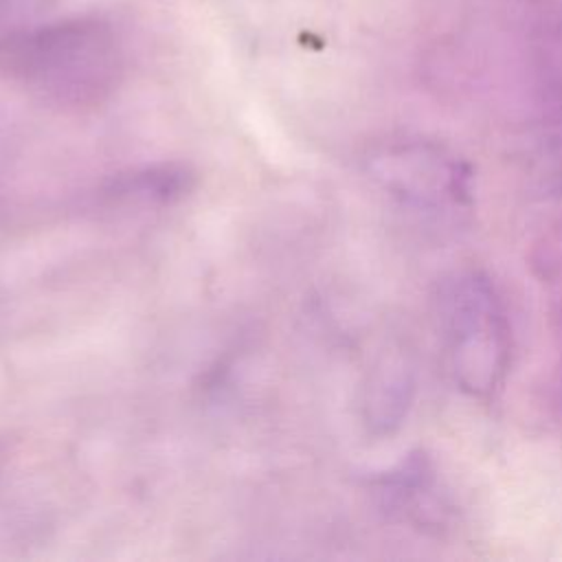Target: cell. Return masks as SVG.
<instances>
[{
    "mask_svg": "<svg viewBox=\"0 0 562 562\" xmlns=\"http://www.w3.org/2000/svg\"><path fill=\"white\" fill-rule=\"evenodd\" d=\"M439 329L459 389L476 400L494 397L512 360V329L494 285L479 272H459L446 281Z\"/></svg>",
    "mask_w": 562,
    "mask_h": 562,
    "instance_id": "obj_1",
    "label": "cell"
},
{
    "mask_svg": "<svg viewBox=\"0 0 562 562\" xmlns=\"http://www.w3.org/2000/svg\"><path fill=\"white\" fill-rule=\"evenodd\" d=\"M9 64L26 83L59 103H94L119 77V48L108 26L70 20L9 44Z\"/></svg>",
    "mask_w": 562,
    "mask_h": 562,
    "instance_id": "obj_2",
    "label": "cell"
},
{
    "mask_svg": "<svg viewBox=\"0 0 562 562\" xmlns=\"http://www.w3.org/2000/svg\"><path fill=\"white\" fill-rule=\"evenodd\" d=\"M395 189L426 211H450L468 195V176L459 162L430 145L404 147L393 156Z\"/></svg>",
    "mask_w": 562,
    "mask_h": 562,
    "instance_id": "obj_3",
    "label": "cell"
}]
</instances>
